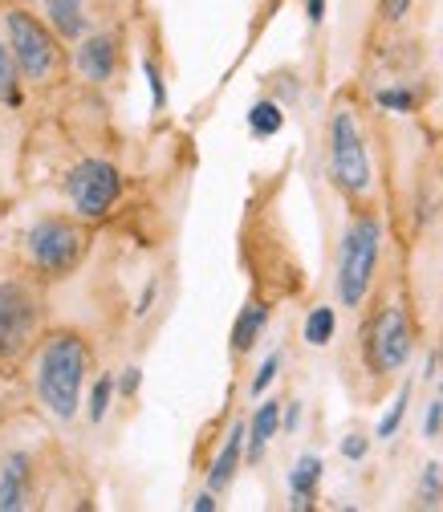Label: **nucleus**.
Instances as JSON below:
<instances>
[{
	"instance_id": "nucleus-1",
	"label": "nucleus",
	"mask_w": 443,
	"mask_h": 512,
	"mask_svg": "<svg viewBox=\"0 0 443 512\" xmlns=\"http://www.w3.org/2000/svg\"><path fill=\"white\" fill-rule=\"evenodd\" d=\"M86 374H90V346L61 330V334H49L33 358V391H37V403L61 419L70 423L82 407V387H86Z\"/></svg>"
},
{
	"instance_id": "nucleus-2",
	"label": "nucleus",
	"mask_w": 443,
	"mask_h": 512,
	"mask_svg": "<svg viewBox=\"0 0 443 512\" xmlns=\"http://www.w3.org/2000/svg\"><path fill=\"white\" fill-rule=\"evenodd\" d=\"M378 252H383V224L378 216L362 212L346 224L342 244H338V273H334V293L342 309H362L370 297L374 273H378Z\"/></svg>"
},
{
	"instance_id": "nucleus-3",
	"label": "nucleus",
	"mask_w": 443,
	"mask_h": 512,
	"mask_svg": "<svg viewBox=\"0 0 443 512\" xmlns=\"http://www.w3.org/2000/svg\"><path fill=\"white\" fill-rule=\"evenodd\" d=\"M330 179L350 200H362L370 191L366 139H362V126H358L350 106H338L334 118H330Z\"/></svg>"
},
{
	"instance_id": "nucleus-4",
	"label": "nucleus",
	"mask_w": 443,
	"mask_h": 512,
	"mask_svg": "<svg viewBox=\"0 0 443 512\" xmlns=\"http://www.w3.org/2000/svg\"><path fill=\"white\" fill-rule=\"evenodd\" d=\"M25 252H29V265L41 277H66L86 252V232L74 220H61V216H41L29 236H25Z\"/></svg>"
},
{
	"instance_id": "nucleus-5",
	"label": "nucleus",
	"mask_w": 443,
	"mask_h": 512,
	"mask_svg": "<svg viewBox=\"0 0 443 512\" xmlns=\"http://www.w3.org/2000/svg\"><path fill=\"white\" fill-rule=\"evenodd\" d=\"M41 330V293L25 281H0V362H21Z\"/></svg>"
},
{
	"instance_id": "nucleus-6",
	"label": "nucleus",
	"mask_w": 443,
	"mask_h": 512,
	"mask_svg": "<svg viewBox=\"0 0 443 512\" xmlns=\"http://www.w3.org/2000/svg\"><path fill=\"white\" fill-rule=\"evenodd\" d=\"M5 29H9V45H13V57H17L25 82L37 86V82L57 78V70H61L57 33H49V29H45L33 13H25V9H9Z\"/></svg>"
},
{
	"instance_id": "nucleus-7",
	"label": "nucleus",
	"mask_w": 443,
	"mask_h": 512,
	"mask_svg": "<svg viewBox=\"0 0 443 512\" xmlns=\"http://www.w3.org/2000/svg\"><path fill=\"white\" fill-rule=\"evenodd\" d=\"M411 350H415V330H411V317L403 305H383L370 326H366V366L374 374H399L407 370L411 362Z\"/></svg>"
},
{
	"instance_id": "nucleus-8",
	"label": "nucleus",
	"mask_w": 443,
	"mask_h": 512,
	"mask_svg": "<svg viewBox=\"0 0 443 512\" xmlns=\"http://www.w3.org/2000/svg\"><path fill=\"white\" fill-rule=\"evenodd\" d=\"M66 196H70V204H74L78 216L102 220L118 204V196H122V179H118V171L110 163L86 159V163H78L66 175Z\"/></svg>"
},
{
	"instance_id": "nucleus-9",
	"label": "nucleus",
	"mask_w": 443,
	"mask_h": 512,
	"mask_svg": "<svg viewBox=\"0 0 443 512\" xmlns=\"http://www.w3.org/2000/svg\"><path fill=\"white\" fill-rule=\"evenodd\" d=\"M37 504V460L29 447H13L0 460V512H21Z\"/></svg>"
},
{
	"instance_id": "nucleus-10",
	"label": "nucleus",
	"mask_w": 443,
	"mask_h": 512,
	"mask_svg": "<svg viewBox=\"0 0 443 512\" xmlns=\"http://www.w3.org/2000/svg\"><path fill=\"white\" fill-rule=\"evenodd\" d=\"M74 66L86 82H110L118 74V37L114 33H98L86 37L74 53Z\"/></svg>"
},
{
	"instance_id": "nucleus-11",
	"label": "nucleus",
	"mask_w": 443,
	"mask_h": 512,
	"mask_svg": "<svg viewBox=\"0 0 443 512\" xmlns=\"http://www.w3.org/2000/svg\"><path fill=\"white\" fill-rule=\"evenodd\" d=\"M244 456H248V423H232V431H228V439H224V447H220V456H216V464H212V472H208V488H212V492H224V488L236 480Z\"/></svg>"
},
{
	"instance_id": "nucleus-12",
	"label": "nucleus",
	"mask_w": 443,
	"mask_h": 512,
	"mask_svg": "<svg viewBox=\"0 0 443 512\" xmlns=\"http://www.w3.org/2000/svg\"><path fill=\"white\" fill-rule=\"evenodd\" d=\"M281 399H265L261 407H257V415H252V423H248V464H257L261 456H265V447L273 443V435L285 427V415H281Z\"/></svg>"
},
{
	"instance_id": "nucleus-13",
	"label": "nucleus",
	"mask_w": 443,
	"mask_h": 512,
	"mask_svg": "<svg viewBox=\"0 0 443 512\" xmlns=\"http://www.w3.org/2000/svg\"><path fill=\"white\" fill-rule=\"evenodd\" d=\"M265 326H269V305L248 301V305L240 309V317H236V326H232V354H236V358H244L252 346L261 342Z\"/></svg>"
},
{
	"instance_id": "nucleus-14",
	"label": "nucleus",
	"mask_w": 443,
	"mask_h": 512,
	"mask_svg": "<svg viewBox=\"0 0 443 512\" xmlns=\"http://www.w3.org/2000/svg\"><path fill=\"white\" fill-rule=\"evenodd\" d=\"M318 480H322V460L318 456H301L289 468V508H313Z\"/></svg>"
},
{
	"instance_id": "nucleus-15",
	"label": "nucleus",
	"mask_w": 443,
	"mask_h": 512,
	"mask_svg": "<svg viewBox=\"0 0 443 512\" xmlns=\"http://www.w3.org/2000/svg\"><path fill=\"white\" fill-rule=\"evenodd\" d=\"M41 5H45V17L61 41H82V33H86L82 0H41Z\"/></svg>"
},
{
	"instance_id": "nucleus-16",
	"label": "nucleus",
	"mask_w": 443,
	"mask_h": 512,
	"mask_svg": "<svg viewBox=\"0 0 443 512\" xmlns=\"http://www.w3.org/2000/svg\"><path fill=\"white\" fill-rule=\"evenodd\" d=\"M334 334H338V313H334V305H313L309 317H305V342L322 350V346L334 342Z\"/></svg>"
},
{
	"instance_id": "nucleus-17",
	"label": "nucleus",
	"mask_w": 443,
	"mask_h": 512,
	"mask_svg": "<svg viewBox=\"0 0 443 512\" xmlns=\"http://www.w3.org/2000/svg\"><path fill=\"white\" fill-rule=\"evenodd\" d=\"M281 126H285V110H281L277 102H269V98H261L257 106L248 110V131L257 135V139H273V135H281Z\"/></svg>"
},
{
	"instance_id": "nucleus-18",
	"label": "nucleus",
	"mask_w": 443,
	"mask_h": 512,
	"mask_svg": "<svg viewBox=\"0 0 443 512\" xmlns=\"http://www.w3.org/2000/svg\"><path fill=\"white\" fill-rule=\"evenodd\" d=\"M21 102V66L13 57V45L0 41V106H17Z\"/></svg>"
},
{
	"instance_id": "nucleus-19",
	"label": "nucleus",
	"mask_w": 443,
	"mask_h": 512,
	"mask_svg": "<svg viewBox=\"0 0 443 512\" xmlns=\"http://www.w3.org/2000/svg\"><path fill=\"white\" fill-rule=\"evenodd\" d=\"M407 407H411V382H403V391L395 395V403H391V411L378 419V427H374V439H383V443H391L395 435H399V427H403V419H407Z\"/></svg>"
},
{
	"instance_id": "nucleus-20",
	"label": "nucleus",
	"mask_w": 443,
	"mask_h": 512,
	"mask_svg": "<svg viewBox=\"0 0 443 512\" xmlns=\"http://www.w3.org/2000/svg\"><path fill=\"white\" fill-rule=\"evenodd\" d=\"M443 500V464H427L423 476H419V488H415V504L419 508H435Z\"/></svg>"
},
{
	"instance_id": "nucleus-21",
	"label": "nucleus",
	"mask_w": 443,
	"mask_h": 512,
	"mask_svg": "<svg viewBox=\"0 0 443 512\" xmlns=\"http://www.w3.org/2000/svg\"><path fill=\"white\" fill-rule=\"evenodd\" d=\"M374 102L383 106V110H395V114H411V110L419 106V94H415V90L395 86V90H378V94H374Z\"/></svg>"
},
{
	"instance_id": "nucleus-22",
	"label": "nucleus",
	"mask_w": 443,
	"mask_h": 512,
	"mask_svg": "<svg viewBox=\"0 0 443 512\" xmlns=\"http://www.w3.org/2000/svg\"><path fill=\"white\" fill-rule=\"evenodd\" d=\"M114 391H118V387H114V378H110V374H102V378L94 382V391H90V419H94V423H102V419H106Z\"/></svg>"
},
{
	"instance_id": "nucleus-23",
	"label": "nucleus",
	"mask_w": 443,
	"mask_h": 512,
	"mask_svg": "<svg viewBox=\"0 0 443 512\" xmlns=\"http://www.w3.org/2000/svg\"><path fill=\"white\" fill-rule=\"evenodd\" d=\"M277 370H281V354H269L265 362H261V370H257V378H252V399H261L269 387H273V378H277Z\"/></svg>"
},
{
	"instance_id": "nucleus-24",
	"label": "nucleus",
	"mask_w": 443,
	"mask_h": 512,
	"mask_svg": "<svg viewBox=\"0 0 443 512\" xmlns=\"http://www.w3.org/2000/svg\"><path fill=\"white\" fill-rule=\"evenodd\" d=\"M143 74H147V86H151V102H155V110H163L167 106V86H163V74H159V66L147 57L143 61Z\"/></svg>"
},
{
	"instance_id": "nucleus-25",
	"label": "nucleus",
	"mask_w": 443,
	"mask_h": 512,
	"mask_svg": "<svg viewBox=\"0 0 443 512\" xmlns=\"http://www.w3.org/2000/svg\"><path fill=\"white\" fill-rule=\"evenodd\" d=\"M366 452H370V435L354 431V435H346V439H342V456H346V460H354V464H358V460H366Z\"/></svg>"
},
{
	"instance_id": "nucleus-26",
	"label": "nucleus",
	"mask_w": 443,
	"mask_h": 512,
	"mask_svg": "<svg viewBox=\"0 0 443 512\" xmlns=\"http://www.w3.org/2000/svg\"><path fill=\"white\" fill-rule=\"evenodd\" d=\"M139 387H143V370H139V366H126V370H122V378H118V395L135 399V395H139Z\"/></svg>"
},
{
	"instance_id": "nucleus-27",
	"label": "nucleus",
	"mask_w": 443,
	"mask_h": 512,
	"mask_svg": "<svg viewBox=\"0 0 443 512\" xmlns=\"http://www.w3.org/2000/svg\"><path fill=\"white\" fill-rule=\"evenodd\" d=\"M443 431V395H439V403H431L427 407V415H423V435L427 439H435Z\"/></svg>"
},
{
	"instance_id": "nucleus-28",
	"label": "nucleus",
	"mask_w": 443,
	"mask_h": 512,
	"mask_svg": "<svg viewBox=\"0 0 443 512\" xmlns=\"http://www.w3.org/2000/svg\"><path fill=\"white\" fill-rule=\"evenodd\" d=\"M407 9H411V0H383V21L399 25L407 17Z\"/></svg>"
},
{
	"instance_id": "nucleus-29",
	"label": "nucleus",
	"mask_w": 443,
	"mask_h": 512,
	"mask_svg": "<svg viewBox=\"0 0 443 512\" xmlns=\"http://www.w3.org/2000/svg\"><path fill=\"white\" fill-rule=\"evenodd\" d=\"M305 17H309V25H322L326 21V0H305Z\"/></svg>"
},
{
	"instance_id": "nucleus-30",
	"label": "nucleus",
	"mask_w": 443,
	"mask_h": 512,
	"mask_svg": "<svg viewBox=\"0 0 443 512\" xmlns=\"http://www.w3.org/2000/svg\"><path fill=\"white\" fill-rule=\"evenodd\" d=\"M155 293H159V281H151V285H147V293L139 297V309H135L139 317H143V313H151V301H155Z\"/></svg>"
},
{
	"instance_id": "nucleus-31",
	"label": "nucleus",
	"mask_w": 443,
	"mask_h": 512,
	"mask_svg": "<svg viewBox=\"0 0 443 512\" xmlns=\"http://www.w3.org/2000/svg\"><path fill=\"white\" fill-rule=\"evenodd\" d=\"M297 423H301V403L289 399V407H285V431H297Z\"/></svg>"
},
{
	"instance_id": "nucleus-32",
	"label": "nucleus",
	"mask_w": 443,
	"mask_h": 512,
	"mask_svg": "<svg viewBox=\"0 0 443 512\" xmlns=\"http://www.w3.org/2000/svg\"><path fill=\"white\" fill-rule=\"evenodd\" d=\"M192 508H196V512H212V508H216V492H212V488H208V492H200V496L192 500Z\"/></svg>"
},
{
	"instance_id": "nucleus-33",
	"label": "nucleus",
	"mask_w": 443,
	"mask_h": 512,
	"mask_svg": "<svg viewBox=\"0 0 443 512\" xmlns=\"http://www.w3.org/2000/svg\"><path fill=\"white\" fill-rule=\"evenodd\" d=\"M439 395H443V382H439Z\"/></svg>"
}]
</instances>
